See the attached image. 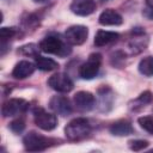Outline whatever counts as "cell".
I'll return each instance as SVG.
<instances>
[{
	"instance_id": "cb8c5ba5",
	"label": "cell",
	"mask_w": 153,
	"mask_h": 153,
	"mask_svg": "<svg viewBox=\"0 0 153 153\" xmlns=\"http://www.w3.org/2000/svg\"><path fill=\"white\" fill-rule=\"evenodd\" d=\"M142 14H143V16H145L147 19L153 20V7H147L146 10H143Z\"/></svg>"
},
{
	"instance_id": "e0dca14e",
	"label": "cell",
	"mask_w": 153,
	"mask_h": 153,
	"mask_svg": "<svg viewBox=\"0 0 153 153\" xmlns=\"http://www.w3.org/2000/svg\"><path fill=\"white\" fill-rule=\"evenodd\" d=\"M139 72L145 76L153 75V56H146L139 62Z\"/></svg>"
},
{
	"instance_id": "d4e9b609",
	"label": "cell",
	"mask_w": 153,
	"mask_h": 153,
	"mask_svg": "<svg viewBox=\"0 0 153 153\" xmlns=\"http://www.w3.org/2000/svg\"><path fill=\"white\" fill-rule=\"evenodd\" d=\"M146 4L148 7H153V0H146Z\"/></svg>"
},
{
	"instance_id": "4316f807",
	"label": "cell",
	"mask_w": 153,
	"mask_h": 153,
	"mask_svg": "<svg viewBox=\"0 0 153 153\" xmlns=\"http://www.w3.org/2000/svg\"><path fill=\"white\" fill-rule=\"evenodd\" d=\"M102 1H108V0H102Z\"/></svg>"
},
{
	"instance_id": "277c9868",
	"label": "cell",
	"mask_w": 153,
	"mask_h": 153,
	"mask_svg": "<svg viewBox=\"0 0 153 153\" xmlns=\"http://www.w3.org/2000/svg\"><path fill=\"white\" fill-rule=\"evenodd\" d=\"M102 65V55L98 53H93L88 56V59L79 67V75L80 78L85 80H91L93 79L100 68Z\"/></svg>"
},
{
	"instance_id": "52a82bcc",
	"label": "cell",
	"mask_w": 153,
	"mask_h": 153,
	"mask_svg": "<svg viewBox=\"0 0 153 153\" xmlns=\"http://www.w3.org/2000/svg\"><path fill=\"white\" fill-rule=\"evenodd\" d=\"M35 123L38 128H41L42 130H47L50 131L53 129L56 128L57 126V117L53 114H49L47 111H44L43 109H37L35 111Z\"/></svg>"
},
{
	"instance_id": "7a4b0ae2",
	"label": "cell",
	"mask_w": 153,
	"mask_h": 153,
	"mask_svg": "<svg viewBox=\"0 0 153 153\" xmlns=\"http://www.w3.org/2000/svg\"><path fill=\"white\" fill-rule=\"evenodd\" d=\"M39 49L44 53L48 54H53V55H59V56H67L68 54H71V48L63 42L61 41L59 37L55 36H48L44 37L41 42H39Z\"/></svg>"
},
{
	"instance_id": "ffe728a7",
	"label": "cell",
	"mask_w": 153,
	"mask_h": 153,
	"mask_svg": "<svg viewBox=\"0 0 153 153\" xmlns=\"http://www.w3.org/2000/svg\"><path fill=\"white\" fill-rule=\"evenodd\" d=\"M152 102H153V94H152V92H149V91L142 92V93L135 99V103L139 104V105H141V106H145V105H147V104H151Z\"/></svg>"
},
{
	"instance_id": "8992f818",
	"label": "cell",
	"mask_w": 153,
	"mask_h": 153,
	"mask_svg": "<svg viewBox=\"0 0 153 153\" xmlns=\"http://www.w3.org/2000/svg\"><path fill=\"white\" fill-rule=\"evenodd\" d=\"M29 108V103L22 98H12L4 103L2 105V115L5 117H13L20 115L26 111Z\"/></svg>"
},
{
	"instance_id": "2e32d148",
	"label": "cell",
	"mask_w": 153,
	"mask_h": 153,
	"mask_svg": "<svg viewBox=\"0 0 153 153\" xmlns=\"http://www.w3.org/2000/svg\"><path fill=\"white\" fill-rule=\"evenodd\" d=\"M35 65L38 69H41L43 72H50L59 67V63L56 61H54L50 57H45V56H41V55L35 56Z\"/></svg>"
},
{
	"instance_id": "9a60e30c",
	"label": "cell",
	"mask_w": 153,
	"mask_h": 153,
	"mask_svg": "<svg viewBox=\"0 0 153 153\" xmlns=\"http://www.w3.org/2000/svg\"><path fill=\"white\" fill-rule=\"evenodd\" d=\"M133 131H134V129H133L130 122H128L126 120L117 121V122L112 123L110 127V133L116 136H127V135L133 134Z\"/></svg>"
},
{
	"instance_id": "30bf717a",
	"label": "cell",
	"mask_w": 153,
	"mask_h": 153,
	"mask_svg": "<svg viewBox=\"0 0 153 153\" xmlns=\"http://www.w3.org/2000/svg\"><path fill=\"white\" fill-rule=\"evenodd\" d=\"M49 108L62 116H68L72 112V104L71 100L65 96H54L49 100Z\"/></svg>"
},
{
	"instance_id": "d6986e66",
	"label": "cell",
	"mask_w": 153,
	"mask_h": 153,
	"mask_svg": "<svg viewBox=\"0 0 153 153\" xmlns=\"http://www.w3.org/2000/svg\"><path fill=\"white\" fill-rule=\"evenodd\" d=\"M38 48L36 44L33 43H30V44H25L23 47H20L18 49V53L24 55V56H37V51H38Z\"/></svg>"
},
{
	"instance_id": "9c48e42d",
	"label": "cell",
	"mask_w": 153,
	"mask_h": 153,
	"mask_svg": "<svg viewBox=\"0 0 153 153\" xmlns=\"http://www.w3.org/2000/svg\"><path fill=\"white\" fill-rule=\"evenodd\" d=\"M73 102H74V105H75L76 110H79L81 112H86V111H90V110L93 109L96 99H94V96L91 92L79 91L74 94Z\"/></svg>"
},
{
	"instance_id": "5b68a950",
	"label": "cell",
	"mask_w": 153,
	"mask_h": 153,
	"mask_svg": "<svg viewBox=\"0 0 153 153\" xmlns=\"http://www.w3.org/2000/svg\"><path fill=\"white\" fill-rule=\"evenodd\" d=\"M87 36H88V29L84 25L69 26L65 32L66 41L72 45H80L85 43L87 39Z\"/></svg>"
},
{
	"instance_id": "7402d4cb",
	"label": "cell",
	"mask_w": 153,
	"mask_h": 153,
	"mask_svg": "<svg viewBox=\"0 0 153 153\" xmlns=\"http://www.w3.org/2000/svg\"><path fill=\"white\" fill-rule=\"evenodd\" d=\"M129 146H130V149L131 151H141L143 148H146L148 146V142L146 140H134V141H130L129 142Z\"/></svg>"
},
{
	"instance_id": "484cf974",
	"label": "cell",
	"mask_w": 153,
	"mask_h": 153,
	"mask_svg": "<svg viewBox=\"0 0 153 153\" xmlns=\"http://www.w3.org/2000/svg\"><path fill=\"white\" fill-rule=\"evenodd\" d=\"M35 1H45V0H35Z\"/></svg>"
},
{
	"instance_id": "603a6c76",
	"label": "cell",
	"mask_w": 153,
	"mask_h": 153,
	"mask_svg": "<svg viewBox=\"0 0 153 153\" xmlns=\"http://www.w3.org/2000/svg\"><path fill=\"white\" fill-rule=\"evenodd\" d=\"M14 35H16V30L13 27H1L0 29V38L4 42L8 38H12Z\"/></svg>"
},
{
	"instance_id": "ac0fdd59",
	"label": "cell",
	"mask_w": 153,
	"mask_h": 153,
	"mask_svg": "<svg viewBox=\"0 0 153 153\" xmlns=\"http://www.w3.org/2000/svg\"><path fill=\"white\" fill-rule=\"evenodd\" d=\"M137 122H139L140 127H141L143 130H146L147 133H149V134L153 135V116H152V115L141 116V117H139Z\"/></svg>"
},
{
	"instance_id": "7c38bea8",
	"label": "cell",
	"mask_w": 153,
	"mask_h": 153,
	"mask_svg": "<svg viewBox=\"0 0 153 153\" xmlns=\"http://www.w3.org/2000/svg\"><path fill=\"white\" fill-rule=\"evenodd\" d=\"M122 23H123L122 16L112 8H106L99 16V24L104 26H117L121 25Z\"/></svg>"
},
{
	"instance_id": "ba28073f",
	"label": "cell",
	"mask_w": 153,
	"mask_h": 153,
	"mask_svg": "<svg viewBox=\"0 0 153 153\" xmlns=\"http://www.w3.org/2000/svg\"><path fill=\"white\" fill-rule=\"evenodd\" d=\"M48 85L57 91V92H62V93H66V92H69L72 91L73 88V81L71 80V78L65 74V73H56V74H53L49 79H48Z\"/></svg>"
},
{
	"instance_id": "4fadbf2b",
	"label": "cell",
	"mask_w": 153,
	"mask_h": 153,
	"mask_svg": "<svg viewBox=\"0 0 153 153\" xmlns=\"http://www.w3.org/2000/svg\"><path fill=\"white\" fill-rule=\"evenodd\" d=\"M35 68L36 65L30 61H19L12 71V76L16 79H25L35 72Z\"/></svg>"
},
{
	"instance_id": "5bb4252c",
	"label": "cell",
	"mask_w": 153,
	"mask_h": 153,
	"mask_svg": "<svg viewBox=\"0 0 153 153\" xmlns=\"http://www.w3.org/2000/svg\"><path fill=\"white\" fill-rule=\"evenodd\" d=\"M120 38V35L115 31H106V30H99L97 31L94 36V44L97 47H105L114 42H116Z\"/></svg>"
},
{
	"instance_id": "44dd1931",
	"label": "cell",
	"mask_w": 153,
	"mask_h": 153,
	"mask_svg": "<svg viewBox=\"0 0 153 153\" xmlns=\"http://www.w3.org/2000/svg\"><path fill=\"white\" fill-rule=\"evenodd\" d=\"M25 128V122L22 120V118H18V120H14L10 123V129L13 131V133H22Z\"/></svg>"
},
{
	"instance_id": "3957f363",
	"label": "cell",
	"mask_w": 153,
	"mask_h": 153,
	"mask_svg": "<svg viewBox=\"0 0 153 153\" xmlns=\"http://www.w3.org/2000/svg\"><path fill=\"white\" fill-rule=\"evenodd\" d=\"M23 143H24V147L26 151L39 152V151H44L48 147H50L54 143V140L45 137V136H43L36 131H30L24 136Z\"/></svg>"
},
{
	"instance_id": "6da1fadb",
	"label": "cell",
	"mask_w": 153,
	"mask_h": 153,
	"mask_svg": "<svg viewBox=\"0 0 153 153\" xmlns=\"http://www.w3.org/2000/svg\"><path fill=\"white\" fill-rule=\"evenodd\" d=\"M91 131V124L86 118L79 117L72 120L65 128L66 137L71 141H80L88 136Z\"/></svg>"
},
{
	"instance_id": "8fae6325",
	"label": "cell",
	"mask_w": 153,
	"mask_h": 153,
	"mask_svg": "<svg viewBox=\"0 0 153 153\" xmlns=\"http://www.w3.org/2000/svg\"><path fill=\"white\" fill-rule=\"evenodd\" d=\"M69 8L74 14L86 17L94 12L96 2L94 0H73Z\"/></svg>"
}]
</instances>
